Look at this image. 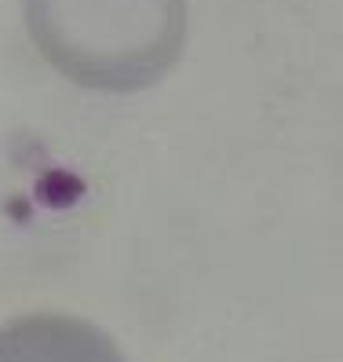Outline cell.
Wrapping results in <instances>:
<instances>
[{
    "mask_svg": "<svg viewBox=\"0 0 343 362\" xmlns=\"http://www.w3.org/2000/svg\"><path fill=\"white\" fill-rule=\"evenodd\" d=\"M52 66L92 92H143L179 62L186 0H23Z\"/></svg>",
    "mask_w": 343,
    "mask_h": 362,
    "instance_id": "1",
    "label": "cell"
},
{
    "mask_svg": "<svg viewBox=\"0 0 343 362\" xmlns=\"http://www.w3.org/2000/svg\"><path fill=\"white\" fill-rule=\"evenodd\" d=\"M0 362H124V355L84 318L40 311L0 326Z\"/></svg>",
    "mask_w": 343,
    "mask_h": 362,
    "instance_id": "2",
    "label": "cell"
}]
</instances>
